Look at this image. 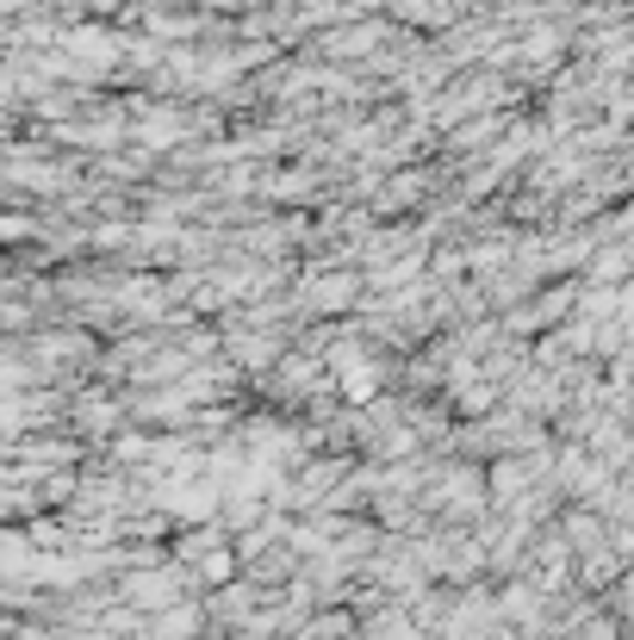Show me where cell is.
Listing matches in <instances>:
<instances>
[{
	"instance_id": "6da1fadb",
	"label": "cell",
	"mask_w": 634,
	"mask_h": 640,
	"mask_svg": "<svg viewBox=\"0 0 634 640\" xmlns=\"http://www.w3.org/2000/svg\"><path fill=\"white\" fill-rule=\"evenodd\" d=\"M181 578H187L181 566H169V572H138V578L125 585V597H131L138 609H169V604H181Z\"/></svg>"
},
{
	"instance_id": "7a4b0ae2",
	"label": "cell",
	"mask_w": 634,
	"mask_h": 640,
	"mask_svg": "<svg viewBox=\"0 0 634 640\" xmlns=\"http://www.w3.org/2000/svg\"><path fill=\"white\" fill-rule=\"evenodd\" d=\"M200 622H206V616H200V609H193V604H174L169 616H162V628H155V634H162V640H187Z\"/></svg>"
}]
</instances>
